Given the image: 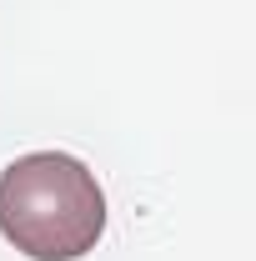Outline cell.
<instances>
[{
	"mask_svg": "<svg viewBox=\"0 0 256 261\" xmlns=\"http://www.w3.org/2000/svg\"><path fill=\"white\" fill-rule=\"evenodd\" d=\"M0 231L31 261H81L106 236V191L65 151H31L0 171Z\"/></svg>",
	"mask_w": 256,
	"mask_h": 261,
	"instance_id": "1",
	"label": "cell"
}]
</instances>
